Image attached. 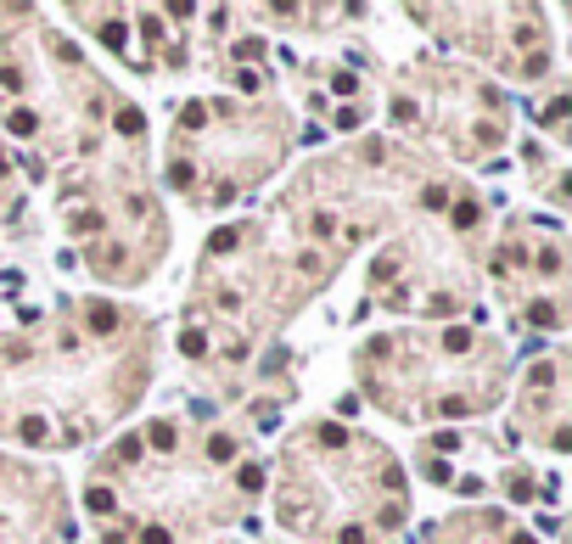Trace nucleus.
Listing matches in <instances>:
<instances>
[{"label":"nucleus","mask_w":572,"mask_h":544,"mask_svg":"<svg viewBox=\"0 0 572 544\" xmlns=\"http://www.w3.org/2000/svg\"><path fill=\"white\" fill-rule=\"evenodd\" d=\"M101 39H107V46L118 51V46H124V39H130V34H124V23H107V28H101Z\"/></svg>","instance_id":"4"},{"label":"nucleus","mask_w":572,"mask_h":544,"mask_svg":"<svg viewBox=\"0 0 572 544\" xmlns=\"http://www.w3.org/2000/svg\"><path fill=\"white\" fill-rule=\"evenodd\" d=\"M236 483H241V488H258V483H264V472H258V466H241V472H236Z\"/></svg>","instance_id":"6"},{"label":"nucleus","mask_w":572,"mask_h":544,"mask_svg":"<svg viewBox=\"0 0 572 544\" xmlns=\"http://www.w3.org/2000/svg\"><path fill=\"white\" fill-rule=\"evenodd\" d=\"M225 247H236V230H219V236L208 241V253H225Z\"/></svg>","instance_id":"8"},{"label":"nucleus","mask_w":572,"mask_h":544,"mask_svg":"<svg viewBox=\"0 0 572 544\" xmlns=\"http://www.w3.org/2000/svg\"><path fill=\"white\" fill-rule=\"evenodd\" d=\"M12 130L17 135H34V112H12Z\"/></svg>","instance_id":"7"},{"label":"nucleus","mask_w":572,"mask_h":544,"mask_svg":"<svg viewBox=\"0 0 572 544\" xmlns=\"http://www.w3.org/2000/svg\"><path fill=\"white\" fill-rule=\"evenodd\" d=\"M152 443H157V449H174V427L157 421V427H152Z\"/></svg>","instance_id":"3"},{"label":"nucleus","mask_w":572,"mask_h":544,"mask_svg":"<svg viewBox=\"0 0 572 544\" xmlns=\"http://www.w3.org/2000/svg\"><path fill=\"white\" fill-rule=\"evenodd\" d=\"M141 544H169V533H163V527H146V533H141Z\"/></svg>","instance_id":"11"},{"label":"nucleus","mask_w":572,"mask_h":544,"mask_svg":"<svg viewBox=\"0 0 572 544\" xmlns=\"http://www.w3.org/2000/svg\"><path fill=\"white\" fill-rule=\"evenodd\" d=\"M180 348H185V354H202V348H208V337H202V331H185Z\"/></svg>","instance_id":"5"},{"label":"nucleus","mask_w":572,"mask_h":544,"mask_svg":"<svg viewBox=\"0 0 572 544\" xmlns=\"http://www.w3.org/2000/svg\"><path fill=\"white\" fill-rule=\"evenodd\" d=\"M455 225H460V230L477 225V202H455Z\"/></svg>","instance_id":"2"},{"label":"nucleus","mask_w":572,"mask_h":544,"mask_svg":"<svg viewBox=\"0 0 572 544\" xmlns=\"http://www.w3.org/2000/svg\"><path fill=\"white\" fill-rule=\"evenodd\" d=\"M112 320H118L112 309H96V314H90V325H96V331H112Z\"/></svg>","instance_id":"9"},{"label":"nucleus","mask_w":572,"mask_h":544,"mask_svg":"<svg viewBox=\"0 0 572 544\" xmlns=\"http://www.w3.org/2000/svg\"><path fill=\"white\" fill-rule=\"evenodd\" d=\"M112 123H118V130H124V135H141V112H135V107H124V112H118Z\"/></svg>","instance_id":"1"},{"label":"nucleus","mask_w":572,"mask_h":544,"mask_svg":"<svg viewBox=\"0 0 572 544\" xmlns=\"http://www.w3.org/2000/svg\"><path fill=\"white\" fill-rule=\"evenodd\" d=\"M208 454L214 460H230V438H208Z\"/></svg>","instance_id":"10"}]
</instances>
